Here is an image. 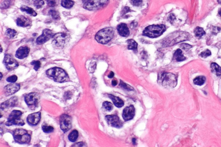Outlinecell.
<instances>
[{"label": "cell", "instance_id": "6da1fadb", "mask_svg": "<svg viewBox=\"0 0 221 147\" xmlns=\"http://www.w3.org/2000/svg\"><path fill=\"white\" fill-rule=\"evenodd\" d=\"M158 82L166 88H172L177 84V78L173 73L163 72L159 75Z\"/></svg>", "mask_w": 221, "mask_h": 147}, {"label": "cell", "instance_id": "7a4b0ae2", "mask_svg": "<svg viewBox=\"0 0 221 147\" xmlns=\"http://www.w3.org/2000/svg\"><path fill=\"white\" fill-rule=\"evenodd\" d=\"M46 73L48 77L52 78L56 82L61 83L69 80L68 75L65 70L59 67H53L48 69Z\"/></svg>", "mask_w": 221, "mask_h": 147}, {"label": "cell", "instance_id": "3957f363", "mask_svg": "<svg viewBox=\"0 0 221 147\" xmlns=\"http://www.w3.org/2000/svg\"><path fill=\"white\" fill-rule=\"evenodd\" d=\"M114 31L111 27L104 28L98 31L95 36V40L101 44H106L110 42L114 36Z\"/></svg>", "mask_w": 221, "mask_h": 147}, {"label": "cell", "instance_id": "277c9868", "mask_svg": "<svg viewBox=\"0 0 221 147\" xmlns=\"http://www.w3.org/2000/svg\"><path fill=\"white\" fill-rule=\"evenodd\" d=\"M166 27L164 25H152L145 28L143 35L149 38H157L162 35L165 31Z\"/></svg>", "mask_w": 221, "mask_h": 147}, {"label": "cell", "instance_id": "5b68a950", "mask_svg": "<svg viewBox=\"0 0 221 147\" xmlns=\"http://www.w3.org/2000/svg\"><path fill=\"white\" fill-rule=\"evenodd\" d=\"M13 135L14 140L20 144H26L30 141V136L26 130L16 129L13 132Z\"/></svg>", "mask_w": 221, "mask_h": 147}, {"label": "cell", "instance_id": "8992f818", "mask_svg": "<svg viewBox=\"0 0 221 147\" xmlns=\"http://www.w3.org/2000/svg\"><path fill=\"white\" fill-rule=\"evenodd\" d=\"M109 2V0H88L83 7L89 11H96L107 6Z\"/></svg>", "mask_w": 221, "mask_h": 147}, {"label": "cell", "instance_id": "52a82bcc", "mask_svg": "<svg viewBox=\"0 0 221 147\" xmlns=\"http://www.w3.org/2000/svg\"><path fill=\"white\" fill-rule=\"evenodd\" d=\"M22 112L19 110H13L8 118L6 125L11 126L12 125L24 126L25 123L21 119Z\"/></svg>", "mask_w": 221, "mask_h": 147}, {"label": "cell", "instance_id": "ba28073f", "mask_svg": "<svg viewBox=\"0 0 221 147\" xmlns=\"http://www.w3.org/2000/svg\"><path fill=\"white\" fill-rule=\"evenodd\" d=\"M70 39V35L68 33H57L52 38V43L57 47H62L69 42Z\"/></svg>", "mask_w": 221, "mask_h": 147}, {"label": "cell", "instance_id": "9c48e42d", "mask_svg": "<svg viewBox=\"0 0 221 147\" xmlns=\"http://www.w3.org/2000/svg\"><path fill=\"white\" fill-rule=\"evenodd\" d=\"M60 127L64 133L67 132L72 127V119L67 114H63L60 119Z\"/></svg>", "mask_w": 221, "mask_h": 147}, {"label": "cell", "instance_id": "30bf717a", "mask_svg": "<svg viewBox=\"0 0 221 147\" xmlns=\"http://www.w3.org/2000/svg\"><path fill=\"white\" fill-rule=\"evenodd\" d=\"M4 63L8 70H12L16 69L19 66L18 61L14 59L11 55L6 54L4 59Z\"/></svg>", "mask_w": 221, "mask_h": 147}, {"label": "cell", "instance_id": "8fae6325", "mask_svg": "<svg viewBox=\"0 0 221 147\" xmlns=\"http://www.w3.org/2000/svg\"><path fill=\"white\" fill-rule=\"evenodd\" d=\"M105 119L107 123L110 126L117 128H120L123 126V123L117 115H113L106 116L105 117Z\"/></svg>", "mask_w": 221, "mask_h": 147}, {"label": "cell", "instance_id": "7c38bea8", "mask_svg": "<svg viewBox=\"0 0 221 147\" xmlns=\"http://www.w3.org/2000/svg\"><path fill=\"white\" fill-rule=\"evenodd\" d=\"M53 33L49 29H46L43 31V34L39 36L37 39V42L38 45H42L48 42L52 38H53Z\"/></svg>", "mask_w": 221, "mask_h": 147}, {"label": "cell", "instance_id": "4fadbf2b", "mask_svg": "<svg viewBox=\"0 0 221 147\" xmlns=\"http://www.w3.org/2000/svg\"><path fill=\"white\" fill-rule=\"evenodd\" d=\"M189 36V35L188 33L180 32L179 33L178 36H177L175 38H174L171 41L166 42L165 45L167 46H172L179 42L186 41V40H187Z\"/></svg>", "mask_w": 221, "mask_h": 147}, {"label": "cell", "instance_id": "5bb4252c", "mask_svg": "<svg viewBox=\"0 0 221 147\" xmlns=\"http://www.w3.org/2000/svg\"><path fill=\"white\" fill-rule=\"evenodd\" d=\"M40 99V97L37 93H30L25 97V101L29 107L36 106Z\"/></svg>", "mask_w": 221, "mask_h": 147}, {"label": "cell", "instance_id": "9a60e30c", "mask_svg": "<svg viewBox=\"0 0 221 147\" xmlns=\"http://www.w3.org/2000/svg\"><path fill=\"white\" fill-rule=\"evenodd\" d=\"M135 115V108L133 105H130L129 107H125L123 109V116L124 120L129 121L132 120Z\"/></svg>", "mask_w": 221, "mask_h": 147}, {"label": "cell", "instance_id": "2e32d148", "mask_svg": "<svg viewBox=\"0 0 221 147\" xmlns=\"http://www.w3.org/2000/svg\"><path fill=\"white\" fill-rule=\"evenodd\" d=\"M20 88V85L18 83H12L8 85L4 88V92L7 96L12 95L18 91Z\"/></svg>", "mask_w": 221, "mask_h": 147}, {"label": "cell", "instance_id": "e0dca14e", "mask_svg": "<svg viewBox=\"0 0 221 147\" xmlns=\"http://www.w3.org/2000/svg\"><path fill=\"white\" fill-rule=\"evenodd\" d=\"M41 119V113H34L29 115L27 118V122L31 126H36L40 122Z\"/></svg>", "mask_w": 221, "mask_h": 147}, {"label": "cell", "instance_id": "ac0fdd59", "mask_svg": "<svg viewBox=\"0 0 221 147\" xmlns=\"http://www.w3.org/2000/svg\"><path fill=\"white\" fill-rule=\"evenodd\" d=\"M30 48L27 46H22L18 48L16 53V57L20 59H23L27 57L30 52Z\"/></svg>", "mask_w": 221, "mask_h": 147}, {"label": "cell", "instance_id": "d6986e66", "mask_svg": "<svg viewBox=\"0 0 221 147\" xmlns=\"http://www.w3.org/2000/svg\"><path fill=\"white\" fill-rule=\"evenodd\" d=\"M31 24L32 21L31 20L24 16H21L17 20V25L19 27H27L30 26Z\"/></svg>", "mask_w": 221, "mask_h": 147}, {"label": "cell", "instance_id": "ffe728a7", "mask_svg": "<svg viewBox=\"0 0 221 147\" xmlns=\"http://www.w3.org/2000/svg\"><path fill=\"white\" fill-rule=\"evenodd\" d=\"M117 30L120 36L123 37H127L129 35V30L126 24H121L118 25Z\"/></svg>", "mask_w": 221, "mask_h": 147}, {"label": "cell", "instance_id": "44dd1931", "mask_svg": "<svg viewBox=\"0 0 221 147\" xmlns=\"http://www.w3.org/2000/svg\"><path fill=\"white\" fill-rule=\"evenodd\" d=\"M18 101V98L16 97H11L10 99L8 100L7 101L1 104V108L5 109L8 107H13L17 104Z\"/></svg>", "mask_w": 221, "mask_h": 147}, {"label": "cell", "instance_id": "7402d4cb", "mask_svg": "<svg viewBox=\"0 0 221 147\" xmlns=\"http://www.w3.org/2000/svg\"><path fill=\"white\" fill-rule=\"evenodd\" d=\"M108 97L111 99L115 106L118 108L122 107L124 105V102L119 97L114 96L112 94H108Z\"/></svg>", "mask_w": 221, "mask_h": 147}, {"label": "cell", "instance_id": "603a6c76", "mask_svg": "<svg viewBox=\"0 0 221 147\" xmlns=\"http://www.w3.org/2000/svg\"><path fill=\"white\" fill-rule=\"evenodd\" d=\"M174 57L176 61L178 62L185 60L186 57L182 54V52L181 49H178L176 51L174 55Z\"/></svg>", "mask_w": 221, "mask_h": 147}, {"label": "cell", "instance_id": "cb8c5ba5", "mask_svg": "<svg viewBox=\"0 0 221 147\" xmlns=\"http://www.w3.org/2000/svg\"><path fill=\"white\" fill-rule=\"evenodd\" d=\"M211 68L212 72L216 75L217 76L221 75V67L216 63H212L211 65Z\"/></svg>", "mask_w": 221, "mask_h": 147}, {"label": "cell", "instance_id": "d4e9b609", "mask_svg": "<svg viewBox=\"0 0 221 147\" xmlns=\"http://www.w3.org/2000/svg\"><path fill=\"white\" fill-rule=\"evenodd\" d=\"M21 10L22 11L26 12L27 14L32 15V16H34V17H36V16H37V14L34 11V9H32V8H30V7H27V6H21Z\"/></svg>", "mask_w": 221, "mask_h": 147}, {"label": "cell", "instance_id": "484cf974", "mask_svg": "<svg viewBox=\"0 0 221 147\" xmlns=\"http://www.w3.org/2000/svg\"><path fill=\"white\" fill-rule=\"evenodd\" d=\"M127 44H128V49L129 50H132L134 51H137V45L138 44L132 39H129L127 40Z\"/></svg>", "mask_w": 221, "mask_h": 147}, {"label": "cell", "instance_id": "4316f807", "mask_svg": "<svg viewBox=\"0 0 221 147\" xmlns=\"http://www.w3.org/2000/svg\"><path fill=\"white\" fill-rule=\"evenodd\" d=\"M74 2L72 0H62L61 1V5L65 8H71L74 6Z\"/></svg>", "mask_w": 221, "mask_h": 147}, {"label": "cell", "instance_id": "83f0119b", "mask_svg": "<svg viewBox=\"0 0 221 147\" xmlns=\"http://www.w3.org/2000/svg\"><path fill=\"white\" fill-rule=\"evenodd\" d=\"M78 137V132L77 130H74L70 133L69 135L68 136V139L69 140L72 142L76 141Z\"/></svg>", "mask_w": 221, "mask_h": 147}, {"label": "cell", "instance_id": "f1b7e54d", "mask_svg": "<svg viewBox=\"0 0 221 147\" xmlns=\"http://www.w3.org/2000/svg\"><path fill=\"white\" fill-rule=\"evenodd\" d=\"M206 78L203 76H199L196 77L194 80V83L198 85H202L204 83Z\"/></svg>", "mask_w": 221, "mask_h": 147}, {"label": "cell", "instance_id": "f546056e", "mask_svg": "<svg viewBox=\"0 0 221 147\" xmlns=\"http://www.w3.org/2000/svg\"><path fill=\"white\" fill-rule=\"evenodd\" d=\"M195 35L197 37H201L202 36L205 35V32L203 30V28L201 27H197L195 29L194 31Z\"/></svg>", "mask_w": 221, "mask_h": 147}, {"label": "cell", "instance_id": "4dcf8cb0", "mask_svg": "<svg viewBox=\"0 0 221 147\" xmlns=\"http://www.w3.org/2000/svg\"><path fill=\"white\" fill-rule=\"evenodd\" d=\"M13 0H3L1 3V8H8L12 4Z\"/></svg>", "mask_w": 221, "mask_h": 147}, {"label": "cell", "instance_id": "1f68e13d", "mask_svg": "<svg viewBox=\"0 0 221 147\" xmlns=\"http://www.w3.org/2000/svg\"><path fill=\"white\" fill-rule=\"evenodd\" d=\"M17 34V32L15 30L12 29H8L6 31L5 35L7 37H8L10 39H12Z\"/></svg>", "mask_w": 221, "mask_h": 147}, {"label": "cell", "instance_id": "d6a6232c", "mask_svg": "<svg viewBox=\"0 0 221 147\" xmlns=\"http://www.w3.org/2000/svg\"><path fill=\"white\" fill-rule=\"evenodd\" d=\"M49 14L52 16V18L54 20H58L60 19V17L59 12L55 10H51L49 12Z\"/></svg>", "mask_w": 221, "mask_h": 147}, {"label": "cell", "instance_id": "836d02e7", "mask_svg": "<svg viewBox=\"0 0 221 147\" xmlns=\"http://www.w3.org/2000/svg\"><path fill=\"white\" fill-rule=\"evenodd\" d=\"M42 129L43 131L46 133H52L54 130V128L53 127L47 125L46 124H43L42 126Z\"/></svg>", "mask_w": 221, "mask_h": 147}, {"label": "cell", "instance_id": "e575fe53", "mask_svg": "<svg viewBox=\"0 0 221 147\" xmlns=\"http://www.w3.org/2000/svg\"><path fill=\"white\" fill-rule=\"evenodd\" d=\"M103 107L107 111H110L113 109V105H112V104L108 101H105V102H103Z\"/></svg>", "mask_w": 221, "mask_h": 147}, {"label": "cell", "instance_id": "d590c367", "mask_svg": "<svg viewBox=\"0 0 221 147\" xmlns=\"http://www.w3.org/2000/svg\"><path fill=\"white\" fill-rule=\"evenodd\" d=\"M44 2L43 0H35L34 5L37 9L41 8L44 5Z\"/></svg>", "mask_w": 221, "mask_h": 147}, {"label": "cell", "instance_id": "8d00e7d4", "mask_svg": "<svg viewBox=\"0 0 221 147\" xmlns=\"http://www.w3.org/2000/svg\"><path fill=\"white\" fill-rule=\"evenodd\" d=\"M120 85L121 87L123 88H124V89H126L127 90L133 91L134 89L133 88L131 87L129 85L124 83V82H123L121 80H120Z\"/></svg>", "mask_w": 221, "mask_h": 147}, {"label": "cell", "instance_id": "74e56055", "mask_svg": "<svg viewBox=\"0 0 221 147\" xmlns=\"http://www.w3.org/2000/svg\"><path fill=\"white\" fill-rule=\"evenodd\" d=\"M31 65L34 66V69L36 71H37L40 67L41 66V63L40 61L38 60H34L31 63Z\"/></svg>", "mask_w": 221, "mask_h": 147}, {"label": "cell", "instance_id": "f35d334b", "mask_svg": "<svg viewBox=\"0 0 221 147\" xmlns=\"http://www.w3.org/2000/svg\"><path fill=\"white\" fill-rule=\"evenodd\" d=\"M211 55V52L208 49H207L205 51H203L200 54V56L203 58H206Z\"/></svg>", "mask_w": 221, "mask_h": 147}, {"label": "cell", "instance_id": "ab89813d", "mask_svg": "<svg viewBox=\"0 0 221 147\" xmlns=\"http://www.w3.org/2000/svg\"><path fill=\"white\" fill-rule=\"evenodd\" d=\"M18 80V77L15 75H12L7 78V81L11 83H14Z\"/></svg>", "mask_w": 221, "mask_h": 147}, {"label": "cell", "instance_id": "60d3db41", "mask_svg": "<svg viewBox=\"0 0 221 147\" xmlns=\"http://www.w3.org/2000/svg\"><path fill=\"white\" fill-rule=\"evenodd\" d=\"M131 4L135 6H139L142 4V0H131Z\"/></svg>", "mask_w": 221, "mask_h": 147}, {"label": "cell", "instance_id": "b9f144b4", "mask_svg": "<svg viewBox=\"0 0 221 147\" xmlns=\"http://www.w3.org/2000/svg\"><path fill=\"white\" fill-rule=\"evenodd\" d=\"M181 47L184 50L187 51L192 48V46L189 44H186V43H182L181 45Z\"/></svg>", "mask_w": 221, "mask_h": 147}, {"label": "cell", "instance_id": "7bdbcfd3", "mask_svg": "<svg viewBox=\"0 0 221 147\" xmlns=\"http://www.w3.org/2000/svg\"><path fill=\"white\" fill-rule=\"evenodd\" d=\"M48 5L51 7H55L56 5V0H46Z\"/></svg>", "mask_w": 221, "mask_h": 147}, {"label": "cell", "instance_id": "ee69618b", "mask_svg": "<svg viewBox=\"0 0 221 147\" xmlns=\"http://www.w3.org/2000/svg\"><path fill=\"white\" fill-rule=\"evenodd\" d=\"M130 11V9L129 7H126L123 8V11H122V15H124L126 14L127 13Z\"/></svg>", "mask_w": 221, "mask_h": 147}, {"label": "cell", "instance_id": "f6af8a7d", "mask_svg": "<svg viewBox=\"0 0 221 147\" xmlns=\"http://www.w3.org/2000/svg\"><path fill=\"white\" fill-rule=\"evenodd\" d=\"M86 144H85L83 142H78L77 143L75 144L74 145L72 146L73 147H84V146H86V145H85Z\"/></svg>", "mask_w": 221, "mask_h": 147}, {"label": "cell", "instance_id": "bcb514c9", "mask_svg": "<svg viewBox=\"0 0 221 147\" xmlns=\"http://www.w3.org/2000/svg\"><path fill=\"white\" fill-rule=\"evenodd\" d=\"M95 67H96V63H93V64H92V66H89V71H90L91 73H92V72H94V70H95Z\"/></svg>", "mask_w": 221, "mask_h": 147}, {"label": "cell", "instance_id": "7dc6e473", "mask_svg": "<svg viewBox=\"0 0 221 147\" xmlns=\"http://www.w3.org/2000/svg\"><path fill=\"white\" fill-rule=\"evenodd\" d=\"M175 18V16L171 14L170 15L169 18H168V19H169V21L171 23V22H172L173 21H174Z\"/></svg>", "mask_w": 221, "mask_h": 147}, {"label": "cell", "instance_id": "c3c4849f", "mask_svg": "<svg viewBox=\"0 0 221 147\" xmlns=\"http://www.w3.org/2000/svg\"><path fill=\"white\" fill-rule=\"evenodd\" d=\"M130 26H131V28H133L134 27H136L137 26V23L135 22H133L130 24Z\"/></svg>", "mask_w": 221, "mask_h": 147}, {"label": "cell", "instance_id": "681fc988", "mask_svg": "<svg viewBox=\"0 0 221 147\" xmlns=\"http://www.w3.org/2000/svg\"><path fill=\"white\" fill-rule=\"evenodd\" d=\"M111 84L113 86H115L117 84V81L116 80H112V82H111Z\"/></svg>", "mask_w": 221, "mask_h": 147}, {"label": "cell", "instance_id": "f907efd6", "mask_svg": "<svg viewBox=\"0 0 221 147\" xmlns=\"http://www.w3.org/2000/svg\"><path fill=\"white\" fill-rule=\"evenodd\" d=\"M114 73L113 72H110V74L108 75V77L109 78H112L114 77Z\"/></svg>", "mask_w": 221, "mask_h": 147}, {"label": "cell", "instance_id": "816d5d0a", "mask_svg": "<svg viewBox=\"0 0 221 147\" xmlns=\"http://www.w3.org/2000/svg\"><path fill=\"white\" fill-rule=\"evenodd\" d=\"M136 139L135 138H133L132 139V142H133V144L134 145H136Z\"/></svg>", "mask_w": 221, "mask_h": 147}, {"label": "cell", "instance_id": "f5cc1de1", "mask_svg": "<svg viewBox=\"0 0 221 147\" xmlns=\"http://www.w3.org/2000/svg\"><path fill=\"white\" fill-rule=\"evenodd\" d=\"M217 2L219 3V4H221V0H217Z\"/></svg>", "mask_w": 221, "mask_h": 147}, {"label": "cell", "instance_id": "db71d44e", "mask_svg": "<svg viewBox=\"0 0 221 147\" xmlns=\"http://www.w3.org/2000/svg\"><path fill=\"white\" fill-rule=\"evenodd\" d=\"M219 15L221 16V9L219 10Z\"/></svg>", "mask_w": 221, "mask_h": 147}, {"label": "cell", "instance_id": "11a10c76", "mask_svg": "<svg viewBox=\"0 0 221 147\" xmlns=\"http://www.w3.org/2000/svg\"><path fill=\"white\" fill-rule=\"evenodd\" d=\"M1 79H2V73H1Z\"/></svg>", "mask_w": 221, "mask_h": 147}]
</instances>
